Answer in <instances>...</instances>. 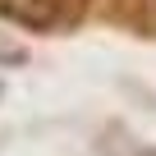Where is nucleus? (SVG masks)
Here are the masks:
<instances>
[{"label":"nucleus","instance_id":"7ed1b4c3","mask_svg":"<svg viewBox=\"0 0 156 156\" xmlns=\"http://www.w3.org/2000/svg\"><path fill=\"white\" fill-rule=\"evenodd\" d=\"M147 156H156V151H147Z\"/></svg>","mask_w":156,"mask_h":156},{"label":"nucleus","instance_id":"f03ea898","mask_svg":"<svg viewBox=\"0 0 156 156\" xmlns=\"http://www.w3.org/2000/svg\"><path fill=\"white\" fill-rule=\"evenodd\" d=\"M28 60V51L23 46H14V41H0V64H23Z\"/></svg>","mask_w":156,"mask_h":156},{"label":"nucleus","instance_id":"f257e3e1","mask_svg":"<svg viewBox=\"0 0 156 156\" xmlns=\"http://www.w3.org/2000/svg\"><path fill=\"white\" fill-rule=\"evenodd\" d=\"M69 14V0H0V19L23 28H51Z\"/></svg>","mask_w":156,"mask_h":156}]
</instances>
